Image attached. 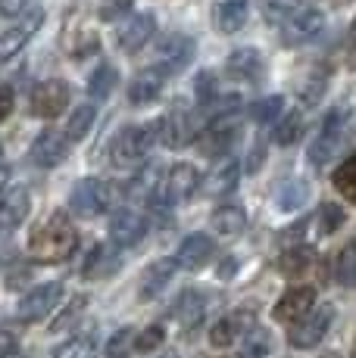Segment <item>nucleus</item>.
<instances>
[{
	"label": "nucleus",
	"instance_id": "32",
	"mask_svg": "<svg viewBox=\"0 0 356 358\" xmlns=\"http://www.w3.org/2000/svg\"><path fill=\"white\" fill-rule=\"evenodd\" d=\"M97 349V327L94 330H81L72 340H66L63 346L53 352V358H91Z\"/></svg>",
	"mask_w": 356,
	"mask_h": 358
},
{
	"label": "nucleus",
	"instance_id": "4",
	"mask_svg": "<svg viewBox=\"0 0 356 358\" xmlns=\"http://www.w3.org/2000/svg\"><path fill=\"white\" fill-rule=\"evenodd\" d=\"M63 50L72 59H88L100 50V38L85 6H72L63 19Z\"/></svg>",
	"mask_w": 356,
	"mask_h": 358
},
{
	"label": "nucleus",
	"instance_id": "9",
	"mask_svg": "<svg viewBox=\"0 0 356 358\" xmlns=\"http://www.w3.org/2000/svg\"><path fill=\"white\" fill-rule=\"evenodd\" d=\"M69 100H72V87L63 78H47L32 91V113L38 119H57V115L66 113Z\"/></svg>",
	"mask_w": 356,
	"mask_h": 358
},
{
	"label": "nucleus",
	"instance_id": "8",
	"mask_svg": "<svg viewBox=\"0 0 356 358\" xmlns=\"http://www.w3.org/2000/svg\"><path fill=\"white\" fill-rule=\"evenodd\" d=\"M331 321H334V306L313 308V312L306 315L303 321H297V324L291 327V334H287V343H291L294 349H316L319 343L325 340L328 330H331Z\"/></svg>",
	"mask_w": 356,
	"mask_h": 358
},
{
	"label": "nucleus",
	"instance_id": "52",
	"mask_svg": "<svg viewBox=\"0 0 356 358\" xmlns=\"http://www.w3.org/2000/svg\"><path fill=\"white\" fill-rule=\"evenodd\" d=\"M259 162H263V147H256V150L250 153V159H247V171H250V175L259 169Z\"/></svg>",
	"mask_w": 356,
	"mask_h": 358
},
{
	"label": "nucleus",
	"instance_id": "54",
	"mask_svg": "<svg viewBox=\"0 0 356 358\" xmlns=\"http://www.w3.org/2000/svg\"><path fill=\"white\" fill-rule=\"evenodd\" d=\"M160 358H178V355H175V352H163Z\"/></svg>",
	"mask_w": 356,
	"mask_h": 358
},
{
	"label": "nucleus",
	"instance_id": "45",
	"mask_svg": "<svg viewBox=\"0 0 356 358\" xmlns=\"http://www.w3.org/2000/svg\"><path fill=\"white\" fill-rule=\"evenodd\" d=\"M163 340H166L163 327H160V324H153V327L141 330V334L135 336V349H138V352H153L156 346H163Z\"/></svg>",
	"mask_w": 356,
	"mask_h": 358
},
{
	"label": "nucleus",
	"instance_id": "44",
	"mask_svg": "<svg viewBox=\"0 0 356 358\" xmlns=\"http://www.w3.org/2000/svg\"><path fill=\"white\" fill-rule=\"evenodd\" d=\"M128 346L135 349V343H132V330L122 327L119 334H116L113 340L107 343V358H132V352H128Z\"/></svg>",
	"mask_w": 356,
	"mask_h": 358
},
{
	"label": "nucleus",
	"instance_id": "18",
	"mask_svg": "<svg viewBox=\"0 0 356 358\" xmlns=\"http://www.w3.org/2000/svg\"><path fill=\"white\" fill-rule=\"evenodd\" d=\"M238 134H241V125H238L235 115H228V119H213L210 128L200 134V153L203 156L228 153V147H235Z\"/></svg>",
	"mask_w": 356,
	"mask_h": 358
},
{
	"label": "nucleus",
	"instance_id": "5",
	"mask_svg": "<svg viewBox=\"0 0 356 358\" xmlns=\"http://www.w3.org/2000/svg\"><path fill=\"white\" fill-rule=\"evenodd\" d=\"M347 122H350V113H347L344 106H334L331 113L322 119V128L316 134V141L310 143V165H316V169H322V165H328L338 156L341 143H344V134H347Z\"/></svg>",
	"mask_w": 356,
	"mask_h": 358
},
{
	"label": "nucleus",
	"instance_id": "23",
	"mask_svg": "<svg viewBox=\"0 0 356 358\" xmlns=\"http://www.w3.org/2000/svg\"><path fill=\"white\" fill-rule=\"evenodd\" d=\"M247 16H250V0H216L213 3V25L222 34L241 31Z\"/></svg>",
	"mask_w": 356,
	"mask_h": 358
},
{
	"label": "nucleus",
	"instance_id": "27",
	"mask_svg": "<svg viewBox=\"0 0 356 358\" xmlns=\"http://www.w3.org/2000/svg\"><path fill=\"white\" fill-rule=\"evenodd\" d=\"M210 224H213V231L225 234V237H235V234L247 228V212L241 206H219L213 218H210Z\"/></svg>",
	"mask_w": 356,
	"mask_h": 358
},
{
	"label": "nucleus",
	"instance_id": "31",
	"mask_svg": "<svg viewBox=\"0 0 356 358\" xmlns=\"http://www.w3.org/2000/svg\"><path fill=\"white\" fill-rule=\"evenodd\" d=\"M306 199H310V184L300 181V178H294V181H285L282 187H278V209L282 212H297L306 206Z\"/></svg>",
	"mask_w": 356,
	"mask_h": 358
},
{
	"label": "nucleus",
	"instance_id": "49",
	"mask_svg": "<svg viewBox=\"0 0 356 358\" xmlns=\"http://www.w3.org/2000/svg\"><path fill=\"white\" fill-rule=\"evenodd\" d=\"M13 103H16V97H13V87L0 85V122H6V115L13 113Z\"/></svg>",
	"mask_w": 356,
	"mask_h": 358
},
{
	"label": "nucleus",
	"instance_id": "25",
	"mask_svg": "<svg viewBox=\"0 0 356 358\" xmlns=\"http://www.w3.org/2000/svg\"><path fill=\"white\" fill-rule=\"evenodd\" d=\"M225 69H228V75L231 78H238V81H253V78H259L263 75V53L259 50H253V47H241V50H235L228 57V63H225Z\"/></svg>",
	"mask_w": 356,
	"mask_h": 358
},
{
	"label": "nucleus",
	"instance_id": "19",
	"mask_svg": "<svg viewBox=\"0 0 356 358\" xmlns=\"http://www.w3.org/2000/svg\"><path fill=\"white\" fill-rule=\"evenodd\" d=\"M66 153H69V137L60 134V131L47 128L41 131L35 137V143H32V162L41 165V169H53V165H60L66 159Z\"/></svg>",
	"mask_w": 356,
	"mask_h": 358
},
{
	"label": "nucleus",
	"instance_id": "28",
	"mask_svg": "<svg viewBox=\"0 0 356 358\" xmlns=\"http://www.w3.org/2000/svg\"><path fill=\"white\" fill-rule=\"evenodd\" d=\"M94 119H97V106H94V103H81V106H75L69 113V122H66V128H63V134L69 137V143H78L81 137L94 128Z\"/></svg>",
	"mask_w": 356,
	"mask_h": 358
},
{
	"label": "nucleus",
	"instance_id": "55",
	"mask_svg": "<svg viewBox=\"0 0 356 358\" xmlns=\"http://www.w3.org/2000/svg\"><path fill=\"white\" fill-rule=\"evenodd\" d=\"M0 159H4V150H0Z\"/></svg>",
	"mask_w": 356,
	"mask_h": 358
},
{
	"label": "nucleus",
	"instance_id": "2",
	"mask_svg": "<svg viewBox=\"0 0 356 358\" xmlns=\"http://www.w3.org/2000/svg\"><path fill=\"white\" fill-rule=\"evenodd\" d=\"M200 184H203L200 171H197L194 165L178 162V165H172L169 171H163V175L156 178L153 190L147 194V203H150V209H153L156 215H172L175 206L194 196Z\"/></svg>",
	"mask_w": 356,
	"mask_h": 358
},
{
	"label": "nucleus",
	"instance_id": "17",
	"mask_svg": "<svg viewBox=\"0 0 356 358\" xmlns=\"http://www.w3.org/2000/svg\"><path fill=\"white\" fill-rule=\"evenodd\" d=\"M29 209H32V196L22 184H13L0 194V234H10L16 231L19 224L29 218Z\"/></svg>",
	"mask_w": 356,
	"mask_h": 358
},
{
	"label": "nucleus",
	"instance_id": "29",
	"mask_svg": "<svg viewBox=\"0 0 356 358\" xmlns=\"http://www.w3.org/2000/svg\"><path fill=\"white\" fill-rule=\"evenodd\" d=\"M203 308H207V302H203V293H191V290H184L182 296H178V302H175V318L182 321V327L184 330H191V327H197V321L203 318Z\"/></svg>",
	"mask_w": 356,
	"mask_h": 358
},
{
	"label": "nucleus",
	"instance_id": "16",
	"mask_svg": "<svg viewBox=\"0 0 356 358\" xmlns=\"http://www.w3.org/2000/svg\"><path fill=\"white\" fill-rule=\"evenodd\" d=\"M313 308H316V290H313V287H291V290L275 302L272 318L282 321V324H297Z\"/></svg>",
	"mask_w": 356,
	"mask_h": 358
},
{
	"label": "nucleus",
	"instance_id": "14",
	"mask_svg": "<svg viewBox=\"0 0 356 358\" xmlns=\"http://www.w3.org/2000/svg\"><path fill=\"white\" fill-rule=\"evenodd\" d=\"M156 31V16L153 13H135V16H128L125 22L116 29V47H119L122 53H138L144 44H147L150 38H153Z\"/></svg>",
	"mask_w": 356,
	"mask_h": 358
},
{
	"label": "nucleus",
	"instance_id": "50",
	"mask_svg": "<svg viewBox=\"0 0 356 358\" xmlns=\"http://www.w3.org/2000/svg\"><path fill=\"white\" fill-rule=\"evenodd\" d=\"M347 66L356 69V19L350 25V34H347Z\"/></svg>",
	"mask_w": 356,
	"mask_h": 358
},
{
	"label": "nucleus",
	"instance_id": "37",
	"mask_svg": "<svg viewBox=\"0 0 356 358\" xmlns=\"http://www.w3.org/2000/svg\"><path fill=\"white\" fill-rule=\"evenodd\" d=\"M334 274H338V280L344 287H356V240L341 250L338 262H334Z\"/></svg>",
	"mask_w": 356,
	"mask_h": 358
},
{
	"label": "nucleus",
	"instance_id": "42",
	"mask_svg": "<svg viewBox=\"0 0 356 358\" xmlns=\"http://www.w3.org/2000/svg\"><path fill=\"white\" fill-rule=\"evenodd\" d=\"M344 224V209L341 206H334V203H325L319 209V231L322 234H334Z\"/></svg>",
	"mask_w": 356,
	"mask_h": 358
},
{
	"label": "nucleus",
	"instance_id": "46",
	"mask_svg": "<svg viewBox=\"0 0 356 358\" xmlns=\"http://www.w3.org/2000/svg\"><path fill=\"white\" fill-rule=\"evenodd\" d=\"M135 0H100L97 6V16L104 19V22H116L119 16H125L128 10H132Z\"/></svg>",
	"mask_w": 356,
	"mask_h": 358
},
{
	"label": "nucleus",
	"instance_id": "53",
	"mask_svg": "<svg viewBox=\"0 0 356 358\" xmlns=\"http://www.w3.org/2000/svg\"><path fill=\"white\" fill-rule=\"evenodd\" d=\"M6 178H10V175H6V169H0V194L6 190Z\"/></svg>",
	"mask_w": 356,
	"mask_h": 358
},
{
	"label": "nucleus",
	"instance_id": "20",
	"mask_svg": "<svg viewBox=\"0 0 356 358\" xmlns=\"http://www.w3.org/2000/svg\"><path fill=\"white\" fill-rule=\"evenodd\" d=\"M166 78H169V75L163 72V69H156V66L138 72L132 81H128V103H132V106H150V103L163 94Z\"/></svg>",
	"mask_w": 356,
	"mask_h": 358
},
{
	"label": "nucleus",
	"instance_id": "24",
	"mask_svg": "<svg viewBox=\"0 0 356 358\" xmlns=\"http://www.w3.org/2000/svg\"><path fill=\"white\" fill-rule=\"evenodd\" d=\"M175 268H178L175 259L150 262L147 271H144V278H141V299H156V296L169 287V280L175 278Z\"/></svg>",
	"mask_w": 356,
	"mask_h": 358
},
{
	"label": "nucleus",
	"instance_id": "47",
	"mask_svg": "<svg viewBox=\"0 0 356 358\" xmlns=\"http://www.w3.org/2000/svg\"><path fill=\"white\" fill-rule=\"evenodd\" d=\"M38 6V0H0V16L22 19L25 13H32Z\"/></svg>",
	"mask_w": 356,
	"mask_h": 358
},
{
	"label": "nucleus",
	"instance_id": "33",
	"mask_svg": "<svg viewBox=\"0 0 356 358\" xmlns=\"http://www.w3.org/2000/svg\"><path fill=\"white\" fill-rule=\"evenodd\" d=\"M313 262H316V256H313L310 246H291V250H285V256L278 259V268H282V274H287V278H297V274H306L313 268Z\"/></svg>",
	"mask_w": 356,
	"mask_h": 358
},
{
	"label": "nucleus",
	"instance_id": "1",
	"mask_svg": "<svg viewBox=\"0 0 356 358\" xmlns=\"http://www.w3.org/2000/svg\"><path fill=\"white\" fill-rule=\"evenodd\" d=\"M75 246H78V231L66 212H50L29 234V256L44 265L66 262L75 252Z\"/></svg>",
	"mask_w": 356,
	"mask_h": 358
},
{
	"label": "nucleus",
	"instance_id": "39",
	"mask_svg": "<svg viewBox=\"0 0 356 358\" xmlns=\"http://www.w3.org/2000/svg\"><path fill=\"white\" fill-rule=\"evenodd\" d=\"M325 85H328V69H316V72L306 78V85L300 87V100H303L306 106H316L319 97L325 94Z\"/></svg>",
	"mask_w": 356,
	"mask_h": 358
},
{
	"label": "nucleus",
	"instance_id": "13",
	"mask_svg": "<svg viewBox=\"0 0 356 358\" xmlns=\"http://www.w3.org/2000/svg\"><path fill=\"white\" fill-rule=\"evenodd\" d=\"M41 22H44V10L35 6V10L25 13L22 19H16V25L0 31V63H10V59L32 41V34L41 29Z\"/></svg>",
	"mask_w": 356,
	"mask_h": 358
},
{
	"label": "nucleus",
	"instance_id": "11",
	"mask_svg": "<svg viewBox=\"0 0 356 358\" xmlns=\"http://www.w3.org/2000/svg\"><path fill=\"white\" fill-rule=\"evenodd\" d=\"M60 296H63V284H57V280L29 290L16 306L19 321H25V324H38V321H44L47 315L53 312V306L60 302Z\"/></svg>",
	"mask_w": 356,
	"mask_h": 358
},
{
	"label": "nucleus",
	"instance_id": "30",
	"mask_svg": "<svg viewBox=\"0 0 356 358\" xmlns=\"http://www.w3.org/2000/svg\"><path fill=\"white\" fill-rule=\"evenodd\" d=\"M116 87H119V72L109 63L97 66L91 72V78H88V94H91V100H107Z\"/></svg>",
	"mask_w": 356,
	"mask_h": 358
},
{
	"label": "nucleus",
	"instance_id": "56",
	"mask_svg": "<svg viewBox=\"0 0 356 358\" xmlns=\"http://www.w3.org/2000/svg\"><path fill=\"white\" fill-rule=\"evenodd\" d=\"M353 358H356V346H353Z\"/></svg>",
	"mask_w": 356,
	"mask_h": 358
},
{
	"label": "nucleus",
	"instance_id": "21",
	"mask_svg": "<svg viewBox=\"0 0 356 358\" xmlns=\"http://www.w3.org/2000/svg\"><path fill=\"white\" fill-rule=\"evenodd\" d=\"M213 252H216V246L207 234H188V237L182 240V246H178L175 262L184 271H200V268L213 259Z\"/></svg>",
	"mask_w": 356,
	"mask_h": 358
},
{
	"label": "nucleus",
	"instance_id": "51",
	"mask_svg": "<svg viewBox=\"0 0 356 358\" xmlns=\"http://www.w3.org/2000/svg\"><path fill=\"white\" fill-rule=\"evenodd\" d=\"M235 268H238V262L228 256V259H222V265H219V271H216V274H219L222 280H231V278H235Z\"/></svg>",
	"mask_w": 356,
	"mask_h": 358
},
{
	"label": "nucleus",
	"instance_id": "10",
	"mask_svg": "<svg viewBox=\"0 0 356 358\" xmlns=\"http://www.w3.org/2000/svg\"><path fill=\"white\" fill-rule=\"evenodd\" d=\"M322 29H325V13L316 6H303L300 13H294L287 22H282V41L285 47H300L316 41Z\"/></svg>",
	"mask_w": 356,
	"mask_h": 358
},
{
	"label": "nucleus",
	"instance_id": "34",
	"mask_svg": "<svg viewBox=\"0 0 356 358\" xmlns=\"http://www.w3.org/2000/svg\"><path fill=\"white\" fill-rule=\"evenodd\" d=\"M300 131H303V115H300V113H285L282 119L275 122L272 141H275L278 147H291V143L300 137Z\"/></svg>",
	"mask_w": 356,
	"mask_h": 358
},
{
	"label": "nucleus",
	"instance_id": "12",
	"mask_svg": "<svg viewBox=\"0 0 356 358\" xmlns=\"http://www.w3.org/2000/svg\"><path fill=\"white\" fill-rule=\"evenodd\" d=\"M156 125H160V143L169 150H182L184 143H191V137H194V122H191V113H188V106H184V100H175L172 106H169V113L163 115Z\"/></svg>",
	"mask_w": 356,
	"mask_h": 358
},
{
	"label": "nucleus",
	"instance_id": "40",
	"mask_svg": "<svg viewBox=\"0 0 356 358\" xmlns=\"http://www.w3.org/2000/svg\"><path fill=\"white\" fill-rule=\"evenodd\" d=\"M306 0H266V19L269 22H287L294 13L303 10Z\"/></svg>",
	"mask_w": 356,
	"mask_h": 358
},
{
	"label": "nucleus",
	"instance_id": "22",
	"mask_svg": "<svg viewBox=\"0 0 356 358\" xmlns=\"http://www.w3.org/2000/svg\"><path fill=\"white\" fill-rule=\"evenodd\" d=\"M253 315L250 312H231L225 315V318H219L213 330H210V343H213L216 349H228L235 346L238 340H241V334H250L253 330Z\"/></svg>",
	"mask_w": 356,
	"mask_h": 358
},
{
	"label": "nucleus",
	"instance_id": "15",
	"mask_svg": "<svg viewBox=\"0 0 356 358\" xmlns=\"http://www.w3.org/2000/svg\"><path fill=\"white\" fill-rule=\"evenodd\" d=\"M147 218L141 215V212L135 209H119L113 212V218H109V240H113L116 246H122V250H128V246H138L144 237H147Z\"/></svg>",
	"mask_w": 356,
	"mask_h": 358
},
{
	"label": "nucleus",
	"instance_id": "6",
	"mask_svg": "<svg viewBox=\"0 0 356 358\" xmlns=\"http://www.w3.org/2000/svg\"><path fill=\"white\" fill-rule=\"evenodd\" d=\"M113 187H109L107 181H100V178H81L78 184L72 187V196H69V206L75 215L81 218H97L109 212V206H113Z\"/></svg>",
	"mask_w": 356,
	"mask_h": 358
},
{
	"label": "nucleus",
	"instance_id": "26",
	"mask_svg": "<svg viewBox=\"0 0 356 358\" xmlns=\"http://www.w3.org/2000/svg\"><path fill=\"white\" fill-rule=\"evenodd\" d=\"M238 178H241V165L235 159H225L210 171L207 181H203L200 187H203V194H210V196H225L238 187Z\"/></svg>",
	"mask_w": 356,
	"mask_h": 358
},
{
	"label": "nucleus",
	"instance_id": "35",
	"mask_svg": "<svg viewBox=\"0 0 356 358\" xmlns=\"http://www.w3.org/2000/svg\"><path fill=\"white\" fill-rule=\"evenodd\" d=\"M269 355H272V336H269V330L253 327L250 334H244L241 358H269Z\"/></svg>",
	"mask_w": 356,
	"mask_h": 358
},
{
	"label": "nucleus",
	"instance_id": "48",
	"mask_svg": "<svg viewBox=\"0 0 356 358\" xmlns=\"http://www.w3.org/2000/svg\"><path fill=\"white\" fill-rule=\"evenodd\" d=\"M13 355H19V336L13 330L0 327V358H13Z\"/></svg>",
	"mask_w": 356,
	"mask_h": 358
},
{
	"label": "nucleus",
	"instance_id": "3",
	"mask_svg": "<svg viewBox=\"0 0 356 358\" xmlns=\"http://www.w3.org/2000/svg\"><path fill=\"white\" fill-rule=\"evenodd\" d=\"M160 143V125L156 122H144V125H125L113 137L109 147V159L119 169H135L150 156V150Z\"/></svg>",
	"mask_w": 356,
	"mask_h": 358
},
{
	"label": "nucleus",
	"instance_id": "41",
	"mask_svg": "<svg viewBox=\"0 0 356 358\" xmlns=\"http://www.w3.org/2000/svg\"><path fill=\"white\" fill-rule=\"evenodd\" d=\"M194 97L203 103V106H210L216 97H219V87H216V75L213 72H197V78H194Z\"/></svg>",
	"mask_w": 356,
	"mask_h": 358
},
{
	"label": "nucleus",
	"instance_id": "7",
	"mask_svg": "<svg viewBox=\"0 0 356 358\" xmlns=\"http://www.w3.org/2000/svg\"><path fill=\"white\" fill-rule=\"evenodd\" d=\"M194 53H197V41L191 34L172 31L156 44V69H163L166 75H178L194 63Z\"/></svg>",
	"mask_w": 356,
	"mask_h": 358
},
{
	"label": "nucleus",
	"instance_id": "36",
	"mask_svg": "<svg viewBox=\"0 0 356 358\" xmlns=\"http://www.w3.org/2000/svg\"><path fill=\"white\" fill-rule=\"evenodd\" d=\"M285 113V97L272 94V97H263L250 106V119L259 122V125H269V122H278Z\"/></svg>",
	"mask_w": 356,
	"mask_h": 358
},
{
	"label": "nucleus",
	"instance_id": "38",
	"mask_svg": "<svg viewBox=\"0 0 356 358\" xmlns=\"http://www.w3.org/2000/svg\"><path fill=\"white\" fill-rule=\"evenodd\" d=\"M334 187L350 199V203H356V153L334 171Z\"/></svg>",
	"mask_w": 356,
	"mask_h": 358
},
{
	"label": "nucleus",
	"instance_id": "43",
	"mask_svg": "<svg viewBox=\"0 0 356 358\" xmlns=\"http://www.w3.org/2000/svg\"><path fill=\"white\" fill-rule=\"evenodd\" d=\"M85 308H88V299H85V296H75V299H72V306H69V308H66V312H63V315H60V318H57V321H53V324H50V330H53V334H60V330L72 327V324H75V321H78V315H81V312H85Z\"/></svg>",
	"mask_w": 356,
	"mask_h": 358
}]
</instances>
